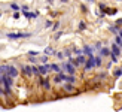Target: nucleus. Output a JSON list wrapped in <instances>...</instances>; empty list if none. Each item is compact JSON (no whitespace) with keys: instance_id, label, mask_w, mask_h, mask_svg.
Wrapping results in <instances>:
<instances>
[{"instance_id":"obj_1","label":"nucleus","mask_w":122,"mask_h":112,"mask_svg":"<svg viewBox=\"0 0 122 112\" xmlns=\"http://www.w3.org/2000/svg\"><path fill=\"white\" fill-rule=\"evenodd\" d=\"M6 75L10 76V78H16L18 76V69L12 64H6Z\"/></svg>"},{"instance_id":"obj_2","label":"nucleus","mask_w":122,"mask_h":112,"mask_svg":"<svg viewBox=\"0 0 122 112\" xmlns=\"http://www.w3.org/2000/svg\"><path fill=\"white\" fill-rule=\"evenodd\" d=\"M31 36L30 33H8L9 39H21V37H28Z\"/></svg>"},{"instance_id":"obj_3","label":"nucleus","mask_w":122,"mask_h":112,"mask_svg":"<svg viewBox=\"0 0 122 112\" xmlns=\"http://www.w3.org/2000/svg\"><path fill=\"white\" fill-rule=\"evenodd\" d=\"M61 67L67 72V73H70V75H75V66H73L71 63H63L61 64Z\"/></svg>"},{"instance_id":"obj_4","label":"nucleus","mask_w":122,"mask_h":112,"mask_svg":"<svg viewBox=\"0 0 122 112\" xmlns=\"http://www.w3.org/2000/svg\"><path fill=\"white\" fill-rule=\"evenodd\" d=\"M94 66V55H91V57H88V60L85 61V70H89V69H92Z\"/></svg>"},{"instance_id":"obj_5","label":"nucleus","mask_w":122,"mask_h":112,"mask_svg":"<svg viewBox=\"0 0 122 112\" xmlns=\"http://www.w3.org/2000/svg\"><path fill=\"white\" fill-rule=\"evenodd\" d=\"M37 70H39V75H48V72L51 69H49V64H43V66H39Z\"/></svg>"},{"instance_id":"obj_6","label":"nucleus","mask_w":122,"mask_h":112,"mask_svg":"<svg viewBox=\"0 0 122 112\" xmlns=\"http://www.w3.org/2000/svg\"><path fill=\"white\" fill-rule=\"evenodd\" d=\"M112 55H115V57H119L121 55V46H118V45H112V52H110Z\"/></svg>"},{"instance_id":"obj_7","label":"nucleus","mask_w":122,"mask_h":112,"mask_svg":"<svg viewBox=\"0 0 122 112\" xmlns=\"http://www.w3.org/2000/svg\"><path fill=\"white\" fill-rule=\"evenodd\" d=\"M92 51H94V48H92V46H83L82 54H83V55H88V57H91V55H92Z\"/></svg>"},{"instance_id":"obj_8","label":"nucleus","mask_w":122,"mask_h":112,"mask_svg":"<svg viewBox=\"0 0 122 112\" xmlns=\"http://www.w3.org/2000/svg\"><path fill=\"white\" fill-rule=\"evenodd\" d=\"M22 72L25 73L27 76H31V67H30V66H24L22 67Z\"/></svg>"},{"instance_id":"obj_9","label":"nucleus","mask_w":122,"mask_h":112,"mask_svg":"<svg viewBox=\"0 0 122 112\" xmlns=\"http://www.w3.org/2000/svg\"><path fill=\"white\" fill-rule=\"evenodd\" d=\"M49 69L54 70V72H57V73L61 72V69H60V66H58V64H49Z\"/></svg>"},{"instance_id":"obj_10","label":"nucleus","mask_w":122,"mask_h":112,"mask_svg":"<svg viewBox=\"0 0 122 112\" xmlns=\"http://www.w3.org/2000/svg\"><path fill=\"white\" fill-rule=\"evenodd\" d=\"M64 81H67V82H76V78L73 76V75H69V76H64Z\"/></svg>"},{"instance_id":"obj_11","label":"nucleus","mask_w":122,"mask_h":112,"mask_svg":"<svg viewBox=\"0 0 122 112\" xmlns=\"http://www.w3.org/2000/svg\"><path fill=\"white\" fill-rule=\"evenodd\" d=\"M100 54H101V55H104V57H106V55H110V51H109L107 48H100Z\"/></svg>"},{"instance_id":"obj_12","label":"nucleus","mask_w":122,"mask_h":112,"mask_svg":"<svg viewBox=\"0 0 122 112\" xmlns=\"http://www.w3.org/2000/svg\"><path fill=\"white\" fill-rule=\"evenodd\" d=\"M64 90H66V91H69V93H71V91H76V90H75V87H73V85H70V84L64 85Z\"/></svg>"},{"instance_id":"obj_13","label":"nucleus","mask_w":122,"mask_h":112,"mask_svg":"<svg viewBox=\"0 0 122 112\" xmlns=\"http://www.w3.org/2000/svg\"><path fill=\"white\" fill-rule=\"evenodd\" d=\"M42 84H43V87H45L46 90L51 88V84H49V81H48V79H43V81H42Z\"/></svg>"},{"instance_id":"obj_14","label":"nucleus","mask_w":122,"mask_h":112,"mask_svg":"<svg viewBox=\"0 0 122 112\" xmlns=\"http://www.w3.org/2000/svg\"><path fill=\"white\" fill-rule=\"evenodd\" d=\"M121 43H122V39H121V34H118V36H116V39H115V45H118V46H121Z\"/></svg>"},{"instance_id":"obj_15","label":"nucleus","mask_w":122,"mask_h":112,"mask_svg":"<svg viewBox=\"0 0 122 112\" xmlns=\"http://www.w3.org/2000/svg\"><path fill=\"white\" fill-rule=\"evenodd\" d=\"M101 64V57H94V66H100Z\"/></svg>"},{"instance_id":"obj_16","label":"nucleus","mask_w":122,"mask_h":112,"mask_svg":"<svg viewBox=\"0 0 122 112\" xmlns=\"http://www.w3.org/2000/svg\"><path fill=\"white\" fill-rule=\"evenodd\" d=\"M121 75H122V70H121V67H119V69L115 70V78H121Z\"/></svg>"},{"instance_id":"obj_17","label":"nucleus","mask_w":122,"mask_h":112,"mask_svg":"<svg viewBox=\"0 0 122 112\" xmlns=\"http://www.w3.org/2000/svg\"><path fill=\"white\" fill-rule=\"evenodd\" d=\"M85 28H86V24H85L83 21H81L79 22V30H85Z\"/></svg>"},{"instance_id":"obj_18","label":"nucleus","mask_w":122,"mask_h":112,"mask_svg":"<svg viewBox=\"0 0 122 112\" xmlns=\"http://www.w3.org/2000/svg\"><path fill=\"white\" fill-rule=\"evenodd\" d=\"M52 52H54V51H52V48H49V46L45 49V54H46V55H49V54H52Z\"/></svg>"},{"instance_id":"obj_19","label":"nucleus","mask_w":122,"mask_h":112,"mask_svg":"<svg viewBox=\"0 0 122 112\" xmlns=\"http://www.w3.org/2000/svg\"><path fill=\"white\" fill-rule=\"evenodd\" d=\"M28 54H30V57H34V55L37 57V54H39V52H37V51H30Z\"/></svg>"},{"instance_id":"obj_20","label":"nucleus","mask_w":122,"mask_h":112,"mask_svg":"<svg viewBox=\"0 0 122 112\" xmlns=\"http://www.w3.org/2000/svg\"><path fill=\"white\" fill-rule=\"evenodd\" d=\"M10 8L14 9V11H18V5H15V3H12V5H10Z\"/></svg>"},{"instance_id":"obj_21","label":"nucleus","mask_w":122,"mask_h":112,"mask_svg":"<svg viewBox=\"0 0 122 112\" xmlns=\"http://www.w3.org/2000/svg\"><path fill=\"white\" fill-rule=\"evenodd\" d=\"M55 55H57L58 58H63V57H64V54H63V52H55Z\"/></svg>"},{"instance_id":"obj_22","label":"nucleus","mask_w":122,"mask_h":112,"mask_svg":"<svg viewBox=\"0 0 122 112\" xmlns=\"http://www.w3.org/2000/svg\"><path fill=\"white\" fill-rule=\"evenodd\" d=\"M46 61H48V57H42V63H43V64H45V63H46Z\"/></svg>"},{"instance_id":"obj_23","label":"nucleus","mask_w":122,"mask_h":112,"mask_svg":"<svg viewBox=\"0 0 122 112\" xmlns=\"http://www.w3.org/2000/svg\"><path fill=\"white\" fill-rule=\"evenodd\" d=\"M14 18H15V20H18V18H20V14H18V12H15V14H14Z\"/></svg>"},{"instance_id":"obj_24","label":"nucleus","mask_w":122,"mask_h":112,"mask_svg":"<svg viewBox=\"0 0 122 112\" xmlns=\"http://www.w3.org/2000/svg\"><path fill=\"white\" fill-rule=\"evenodd\" d=\"M45 26H46V27H51V26H52V22H51V21H46Z\"/></svg>"},{"instance_id":"obj_25","label":"nucleus","mask_w":122,"mask_h":112,"mask_svg":"<svg viewBox=\"0 0 122 112\" xmlns=\"http://www.w3.org/2000/svg\"><path fill=\"white\" fill-rule=\"evenodd\" d=\"M61 2H64V3H66V2H69V0H61Z\"/></svg>"},{"instance_id":"obj_26","label":"nucleus","mask_w":122,"mask_h":112,"mask_svg":"<svg viewBox=\"0 0 122 112\" xmlns=\"http://www.w3.org/2000/svg\"><path fill=\"white\" fill-rule=\"evenodd\" d=\"M48 2H49V3H52V0H48Z\"/></svg>"},{"instance_id":"obj_27","label":"nucleus","mask_w":122,"mask_h":112,"mask_svg":"<svg viewBox=\"0 0 122 112\" xmlns=\"http://www.w3.org/2000/svg\"><path fill=\"white\" fill-rule=\"evenodd\" d=\"M0 17H2V12H0Z\"/></svg>"},{"instance_id":"obj_28","label":"nucleus","mask_w":122,"mask_h":112,"mask_svg":"<svg viewBox=\"0 0 122 112\" xmlns=\"http://www.w3.org/2000/svg\"><path fill=\"white\" fill-rule=\"evenodd\" d=\"M119 2H121V0H119Z\"/></svg>"}]
</instances>
